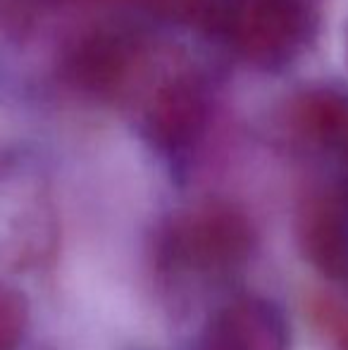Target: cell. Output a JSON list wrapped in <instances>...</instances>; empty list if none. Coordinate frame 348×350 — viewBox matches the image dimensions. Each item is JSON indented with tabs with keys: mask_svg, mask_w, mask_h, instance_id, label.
I'll return each instance as SVG.
<instances>
[{
	"mask_svg": "<svg viewBox=\"0 0 348 350\" xmlns=\"http://www.w3.org/2000/svg\"><path fill=\"white\" fill-rule=\"evenodd\" d=\"M227 29L234 46L251 60H284L301 43L306 10L301 0H234Z\"/></svg>",
	"mask_w": 348,
	"mask_h": 350,
	"instance_id": "7a4b0ae2",
	"label": "cell"
},
{
	"mask_svg": "<svg viewBox=\"0 0 348 350\" xmlns=\"http://www.w3.org/2000/svg\"><path fill=\"white\" fill-rule=\"evenodd\" d=\"M330 139H341L346 143V150H348V110L346 107H344V112H341L339 122H336V126H334V131H332Z\"/></svg>",
	"mask_w": 348,
	"mask_h": 350,
	"instance_id": "ba28073f",
	"label": "cell"
},
{
	"mask_svg": "<svg viewBox=\"0 0 348 350\" xmlns=\"http://www.w3.org/2000/svg\"><path fill=\"white\" fill-rule=\"evenodd\" d=\"M256 253V231L232 205L205 203L176 215L160 239V260L181 274L224 279Z\"/></svg>",
	"mask_w": 348,
	"mask_h": 350,
	"instance_id": "6da1fadb",
	"label": "cell"
},
{
	"mask_svg": "<svg viewBox=\"0 0 348 350\" xmlns=\"http://www.w3.org/2000/svg\"><path fill=\"white\" fill-rule=\"evenodd\" d=\"M301 253L317 272L330 279L348 274V215L334 193L310 196L296 217Z\"/></svg>",
	"mask_w": 348,
	"mask_h": 350,
	"instance_id": "277c9868",
	"label": "cell"
},
{
	"mask_svg": "<svg viewBox=\"0 0 348 350\" xmlns=\"http://www.w3.org/2000/svg\"><path fill=\"white\" fill-rule=\"evenodd\" d=\"M29 324V303L24 293L0 286V350H12L24 338Z\"/></svg>",
	"mask_w": 348,
	"mask_h": 350,
	"instance_id": "8992f818",
	"label": "cell"
},
{
	"mask_svg": "<svg viewBox=\"0 0 348 350\" xmlns=\"http://www.w3.org/2000/svg\"><path fill=\"white\" fill-rule=\"evenodd\" d=\"M160 12L176 19H200L210 8V0H150Z\"/></svg>",
	"mask_w": 348,
	"mask_h": 350,
	"instance_id": "52a82bcc",
	"label": "cell"
},
{
	"mask_svg": "<svg viewBox=\"0 0 348 350\" xmlns=\"http://www.w3.org/2000/svg\"><path fill=\"white\" fill-rule=\"evenodd\" d=\"M310 319L334 350H348V300L336 293H317L310 298Z\"/></svg>",
	"mask_w": 348,
	"mask_h": 350,
	"instance_id": "5b68a950",
	"label": "cell"
},
{
	"mask_svg": "<svg viewBox=\"0 0 348 350\" xmlns=\"http://www.w3.org/2000/svg\"><path fill=\"white\" fill-rule=\"evenodd\" d=\"M198 350H291L284 312L258 295H243L205 324Z\"/></svg>",
	"mask_w": 348,
	"mask_h": 350,
	"instance_id": "3957f363",
	"label": "cell"
}]
</instances>
